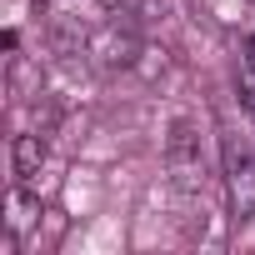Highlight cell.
Wrapping results in <instances>:
<instances>
[{"mask_svg":"<svg viewBox=\"0 0 255 255\" xmlns=\"http://www.w3.org/2000/svg\"><path fill=\"white\" fill-rule=\"evenodd\" d=\"M165 170H170V185L180 195H205V155H200V125L190 115H180L165 135Z\"/></svg>","mask_w":255,"mask_h":255,"instance_id":"1","label":"cell"},{"mask_svg":"<svg viewBox=\"0 0 255 255\" xmlns=\"http://www.w3.org/2000/svg\"><path fill=\"white\" fill-rule=\"evenodd\" d=\"M220 160H225V175L245 160H255V110L240 100V110L230 100H220Z\"/></svg>","mask_w":255,"mask_h":255,"instance_id":"2","label":"cell"},{"mask_svg":"<svg viewBox=\"0 0 255 255\" xmlns=\"http://www.w3.org/2000/svg\"><path fill=\"white\" fill-rule=\"evenodd\" d=\"M140 50H145V45L130 35V25H120V20H110L105 30L90 35V55L100 60V70H135Z\"/></svg>","mask_w":255,"mask_h":255,"instance_id":"3","label":"cell"},{"mask_svg":"<svg viewBox=\"0 0 255 255\" xmlns=\"http://www.w3.org/2000/svg\"><path fill=\"white\" fill-rule=\"evenodd\" d=\"M40 165H45V130H20L10 140V170H15V180L30 185L40 175Z\"/></svg>","mask_w":255,"mask_h":255,"instance_id":"4","label":"cell"},{"mask_svg":"<svg viewBox=\"0 0 255 255\" xmlns=\"http://www.w3.org/2000/svg\"><path fill=\"white\" fill-rule=\"evenodd\" d=\"M50 50L65 55V60H75L80 50H90V30L80 25V15H70V10L50 15Z\"/></svg>","mask_w":255,"mask_h":255,"instance_id":"5","label":"cell"},{"mask_svg":"<svg viewBox=\"0 0 255 255\" xmlns=\"http://www.w3.org/2000/svg\"><path fill=\"white\" fill-rule=\"evenodd\" d=\"M230 210L235 220H255V160L230 170Z\"/></svg>","mask_w":255,"mask_h":255,"instance_id":"6","label":"cell"},{"mask_svg":"<svg viewBox=\"0 0 255 255\" xmlns=\"http://www.w3.org/2000/svg\"><path fill=\"white\" fill-rule=\"evenodd\" d=\"M10 95H20V100L40 95V70H35V65H25L20 55H10Z\"/></svg>","mask_w":255,"mask_h":255,"instance_id":"7","label":"cell"},{"mask_svg":"<svg viewBox=\"0 0 255 255\" xmlns=\"http://www.w3.org/2000/svg\"><path fill=\"white\" fill-rule=\"evenodd\" d=\"M165 65H170V60H165V50H155V45H145V50H140V60H135V70H140L145 80H160V75H165Z\"/></svg>","mask_w":255,"mask_h":255,"instance_id":"8","label":"cell"},{"mask_svg":"<svg viewBox=\"0 0 255 255\" xmlns=\"http://www.w3.org/2000/svg\"><path fill=\"white\" fill-rule=\"evenodd\" d=\"M240 100L255 110V65H245V70H240Z\"/></svg>","mask_w":255,"mask_h":255,"instance_id":"9","label":"cell"},{"mask_svg":"<svg viewBox=\"0 0 255 255\" xmlns=\"http://www.w3.org/2000/svg\"><path fill=\"white\" fill-rule=\"evenodd\" d=\"M245 65H255V35L245 40Z\"/></svg>","mask_w":255,"mask_h":255,"instance_id":"10","label":"cell"}]
</instances>
